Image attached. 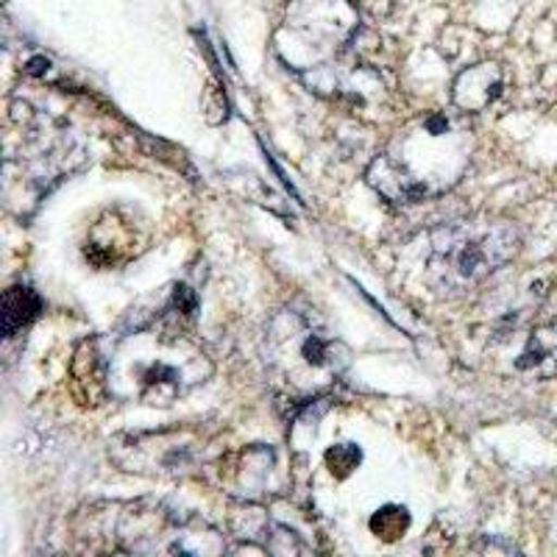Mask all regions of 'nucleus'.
<instances>
[{
	"instance_id": "1",
	"label": "nucleus",
	"mask_w": 557,
	"mask_h": 557,
	"mask_svg": "<svg viewBox=\"0 0 557 557\" xmlns=\"http://www.w3.org/2000/svg\"><path fill=\"white\" fill-rule=\"evenodd\" d=\"M260 351L273 385L301 401L330 391L348 362V348L326 330L315 310L301 305L285 307L273 315Z\"/></svg>"
},
{
	"instance_id": "2",
	"label": "nucleus",
	"mask_w": 557,
	"mask_h": 557,
	"mask_svg": "<svg viewBox=\"0 0 557 557\" xmlns=\"http://www.w3.org/2000/svg\"><path fill=\"white\" fill-rule=\"evenodd\" d=\"M109 366V380L121 385L123 396L148 405H171L209 374V360L190 337L162 330L128 335Z\"/></svg>"
},
{
	"instance_id": "3",
	"label": "nucleus",
	"mask_w": 557,
	"mask_h": 557,
	"mask_svg": "<svg viewBox=\"0 0 557 557\" xmlns=\"http://www.w3.org/2000/svg\"><path fill=\"white\" fill-rule=\"evenodd\" d=\"M521 235L507 221H455L437 226L430 237L426 278L444 296H462L480 287L513 260Z\"/></svg>"
},
{
	"instance_id": "4",
	"label": "nucleus",
	"mask_w": 557,
	"mask_h": 557,
	"mask_svg": "<svg viewBox=\"0 0 557 557\" xmlns=\"http://www.w3.org/2000/svg\"><path fill=\"white\" fill-rule=\"evenodd\" d=\"M516 374L532 376V380H549L557 374V326L541 323L530 330L521 341L519 355L513 360Z\"/></svg>"
},
{
	"instance_id": "5",
	"label": "nucleus",
	"mask_w": 557,
	"mask_h": 557,
	"mask_svg": "<svg viewBox=\"0 0 557 557\" xmlns=\"http://www.w3.org/2000/svg\"><path fill=\"white\" fill-rule=\"evenodd\" d=\"M502 92V70L499 64L485 62L462 70L455 82V103L466 112L487 107Z\"/></svg>"
},
{
	"instance_id": "6",
	"label": "nucleus",
	"mask_w": 557,
	"mask_h": 557,
	"mask_svg": "<svg viewBox=\"0 0 557 557\" xmlns=\"http://www.w3.org/2000/svg\"><path fill=\"white\" fill-rule=\"evenodd\" d=\"M89 351V341L84 346H78L76 360H73V380L78 382V396L87 401H96L98 393L107 391L109 374H112V366L109 360H103V355H98L96 348H92V355Z\"/></svg>"
},
{
	"instance_id": "7",
	"label": "nucleus",
	"mask_w": 557,
	"mask_h": 557,
	"mask_svg": "<svg viewBox=\"0 0 557 557\" xmlns=\"http://www.w3.org/2000/svg\"><path fill=\"white\" fill-rule=\"evenodd\" d=\"M39 307H42V301L32 287H9L7 296H3V335L12 337L20 330H26L28 323L39 315Z\"/></svg>"
},
{
	"instance_id": "8",
	"label": "nucleus",
	"mask_w": 557,
	"mask_h": 557,
	"mask_svg": "<svg viewBox=\"0 0 557 557\" xmlns=\"http://www.w3.org/2000/svg\"><path fill=\"white\" fill-rule=\"evenodd\" d=\"M371 530L376 539L382 541H399L407 530H410V513L399 505L380 507L371 519Z\"/></svg>"
},
{
	"instance_id": "9",
	"label": "nucleus",
	"mask_w": 557,
	"mask_h": 557,
	"mask_svg": "<svg viewBox=\"0 0 557 557\" xmlns=\"http://www.w3.org/2000/svg\"><path fill=\"white\" fill-rule=\"evenodd\" d=\"M357 462H360V449L357 446H332L330 451H326V466L332 469V474L337 476H348L351 471L357 469Z\"/></svg>"
}]
</instances>
